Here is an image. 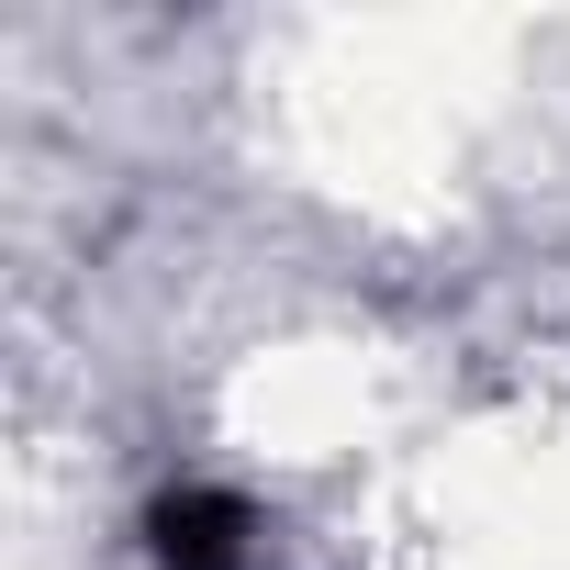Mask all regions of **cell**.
Returning <instances> with one entry per match:
<instances>
[{
  "label": "cell",
  "instance_id": "1",
  "mask_svg": "<svg viewBox=\"0 0 570 570\" xmlns=\"http://www.w3.org/2000/svg\"><path fill=\"white\" fill-rule=\"evenodd\" d=\"M246 537H257V514H246L235 492H213V481L146 503V548H157V570H246Z\"/></svg>",
  "mask_w": 570,
  "mask_h": 570
}]
</instances>
